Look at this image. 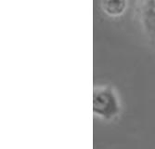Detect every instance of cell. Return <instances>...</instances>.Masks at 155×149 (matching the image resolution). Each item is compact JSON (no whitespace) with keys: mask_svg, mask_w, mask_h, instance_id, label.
I'll use <instances>...</instances> for the list:
<instances>
[{"mask_svg":"<svg viewBox=\"0 0 155 149\" xmlns=\"http://www.w3.org/2000/svg\"><path fill=\"white\" fill-rule=\"evenodd\" d=\"M124 110L118 90L110 84H97L93 89V116L100 122L117 123Z\"/></svg>","mask_w":155,"mask_h":149,"instance_id":"1","label":"cell"},{"mask_svg":"<svg viewBox=\"0 0 155 149\" xmlns=\"http://www.w3.org/2000/svg\"><path fill=\"white\" fill-rule=\"evenodd\" d=\"M137 10L142 30L155 48V0H138Z\"/></svg>","mask_w":155,"mask_h":149,"instance_id":"2","label":"cell"},{"mask_svg":"<svg viewBox=\"0 0 155 149\" xmlns=\"http://www.w3.org/2000/svg\"><path fill=\"white\" fill-rule=\"evenodd\" d=\"M101 7L108 16L120 17L127 8V0H102Z\"/></svg>","mask_w":155,"mask_h":149,"instance_id":"3","label":"cell"}]
</instances>
